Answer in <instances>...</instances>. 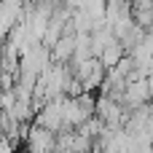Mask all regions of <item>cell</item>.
I'll list each match as a JSON object with an SVG mask.
<instances>
[{
	"label": "cell",
	"instance_id": "1",
	"mask_svg": "<svg viewBox=\"0 0 153 153\" xmlns=\"http://www.w3.org/2000/svg\"><path fill=\"white\" fill-rule=\"evenodd\" d=\"M56 145H59V134L54 129L40 126V124L32 121V129L24 137V148L30 153H48V151H56Z\"/></svg>",
	"mask_w": 153,
	"mask_h": 153
},
{
	"label": "cell",
	"instance_id": "2",
	"mask_svg": "<svg viewBox=\"0 0 153 153\" xmlns=\"http://www.w3.org/2000/svg\"><path fill=\"white\" fill-rule=\"evenodd\" d=\"M129 56L134 59V67H137L140 73L148 75V65L153 62V35H151V32H148V35H145V38H143V40L129 51Z\"/></svg>",
	"mask_w": 153,
	"mask_h": 153
},
{
	"label": "cell",
	"instance_id": "3",
	"mask_svg": "<svg viewBox=\"0 0 153 153\" xmlns=\"http://www.w3.org/2000/svg\"><path fill=\"white\" fill-rule=\"evenodd\" d=\"M75 46H78V32H75V30L67 32V35H62V38L54 43V48H51L54 62H73V56H75Z\"/></svg>",
	"mask_w": 153,
	"mask_h": 153
},
{
	"label": "cell",
	"instance_id": "4",
	"mask_svg": "<svg viewBox=\"0 0 153 153\" xmlns=\"http://www.w3.org/2000/svg\"><path fill=\"white\" fill-rule=\"evenodd\" d=\"M134 8H153V0H132Z\"/></svg>",
	"mask_w": 153,
	"mask_h": 153
}]
</instances>
